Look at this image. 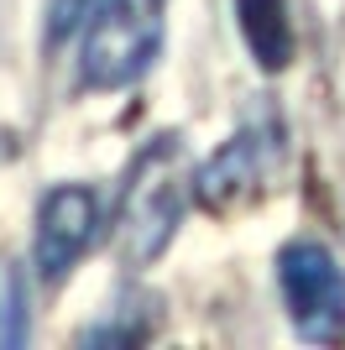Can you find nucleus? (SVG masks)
<instances>
[{
	"mask_svg": "<svg viewBox=\"0 0 345 350\" xmlns=\"http://www.w3.org/2000/svg\"><path fill=\"white\" fill-rule=\"evenodd\" d=\"M235 21L261 73H283L293 63V21L288 0H235Z\"/></svg>",
	"mask_w": 345,
	"mask_h": 350,
	"instance_id": "423d86ee",
	"label": "nucleus"
},
{
	"mask_svg": "<svg viewBox=\"0 0 345 350\" xmlns=\"http://www.w3.org/2000/svg\"><path fill=\"white\" fill-rule=\"evenodd\" d=\"M277 288H283L288 319L314 345L345 340V272L330 246L319 241H288L277 251Z\"/></svg>",
	"mask_w": 345,
	"mask_h": 350,
	"instance_id": "7ed1b4c3",
	"label": "nucleus"
},
{
	"mask_svg": "<svg viewBox=\"0 0 345 350\" xmlns=\"http://www.w3.org/2000/svg\"><path fill=\"white\" fill-rule=\"evenodd\" d=\"M100 235V193L84 183H63L42 199L37 209V246H31V267L42 282H63L79 267L89 246Z\"/></svg>",
	"mask_w": 345,
	"mask_h": 350,
	"instance_id": "20e7f679",
	"label": "nucleus"
},
{
	"mask_svg": "<svg viewBox=\"0 0 345 350\" xmlns=\"http://www.w3.org/2000/svg\"><path fill=\"white\" fill-rule=\"evenodd\" d=\"M194 178L183 173V152L172 136H157V146H146L136 173H131L126 204H120V246L126 262H152L162 246L172 241V225L183 215V199Z\"/></svg>",
	"mask_w": 345,
	"mask_h": 350,
	"instance_id": "f03ea898",
	"label": "nucleus"
},
{
	"mask_svg": "<svg viewBox=\"0 0 345 350\" xmlns=\"http://www.w3.org/2000/svg\"><path fill=\"white\" fill-rule=\"evenodd\" d=\"M27 340V298H21V278L11 262H0V345H21Z\"/></svg>",
	"mask_w": 345,
	"mask_h": 350,
	"instance_id": "0eeeda50",
	"label": "nucleus"
},
{
	"mask_svg": "<svg viewBox=\"0 0 345 350\" xmlns=\"http://www.w3.org/2000/svg\"><path fill=\"white\" fill-rule=\"evenodd\" d=\"M277 162H283V136H277V126H246V131H235L215 157L194 173V199H199L204 209L241 204V199H251V193L272 178Z\"/></svg>",
	"mask_w": 345,
	"mask_h": 350,
	"instance_id": "39448f33",
	"label": "nucleus"
},
{
	"mask_svg": "<svg viewBox=\"0 0 345 350\" xmlns=\"http://www.w3.org/2000/svg\"><path fill=\"white\" fill-rule=\"evenodd\" d=\"M162 47V0H89L79 73L89 89L136 84Z\"/></svg>",
	"mask_w": 345,
	"mask_h": 350,
	"instance_id": "f257e3e1",
	"label": "nucleus"
}]
</instances>
